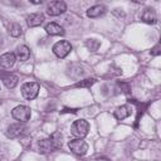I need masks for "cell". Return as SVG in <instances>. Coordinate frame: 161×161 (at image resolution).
I'll use <instances>...</instances> for the list:
<instances>
[{
	"label": "cell",
	"mask_w": 161,
	"mask_h": 161,
	"mask_svg": "<svg viewBox=\"0 0 161 161\" xmlns=\"http://www.w3.org/2000/svg\"><path fill=\"white\" fill-rule=\"evenodd\" d=\"M72 50V45L67 40H60V42H57L54 45H53V53L58 57V58H65Z\"/></svg>",
	"instance_id": "cell-5"
},
{
	"label": "cell",
	"mask_w": 161,
	"mask_h": 161,
	"mask_svg": "<svg viewBox=\"0 0 161 161\" xmlns=\"http://www.w3.org/2000/svg\"><path fill=\"white\" fill-rule=\"evenodd\" d=\"M0 104H1V101H0Z\"/></svg>",
	"instance_id": "cell-22"
},
{
	"label": "cell",
	"mask_w": 161,
	"mask_h": 161,
	"mask_svg": "<svg viewBox=\"0 0 161 161\" xmlns=\"http://www.w3.org/2000/svg\"><path fill=\"white\" fill-rule=\"evenodd\" d=\"M0 79L3 80L5 87L9 88V89H13L18 84V80H19L18 75H15L13 73H9V72H3V70H0Z\"/></svg>",
	"instance_id": "cell-8"
},
{
	"label": "cell",
	"mask_w": 161,
	"mask_h": 161,
	"mask_svg": "<svg viewBox=\"0 0 161 161\" xmlns=\"http://www.w3.org/2000/svg\"><path fill=\"white\" fill-rule=\"evenodd\" d=\"M106 13V8L103 5H93L87 10V16L89 18H98Z\"/></svg>",
	"instance_id": "cell-15"
},
{
	"label": "cell",
	"mask_w": 161,
	"mask_h": 161,
	"mask_svg": "<svg viewBox=\"0 0 161 161\" xmlns=\"http://www.w3.org/2000/svg\"><path fill=\"white\" fill-rule=\"evenodd\" d=\"M26 127L23 122H19V123H13L8 127L6 130V136L10 137V138H15V137H19L21 135H24Z\"/></svg>",
	"instance_id": "cell-7"
},
{
	"label": "cell",
	"mask_w": 161,
	"mask_h": 161,
	"mask_svg": "<svg viewBox=\"0 0 161 161\" xmlns=\"http://www.w3.org/2000/svg\"><path fill=\"white\" fill-rule=\"evenodd\" d=\"M62 138H63V136H62L60 132H54V133L50 136V140L53 141V143H54V146H55V150H58V148L62 147Z\"/></svg>",
	"instance_id": "cell-18"
},
{
	"label": "cell",
	"mask_w": 161,
	"mask_h": 161,
	"mask_svg": "<svg viewBox=\"0 0 161 161\" xmlns=\"http://www.w3.org/2000/svg\"><path fill=\"white\" fill-rule=\"evenodd\" d=\"M88 130H89V125L86 119H77L73 122L72 127H70V131H72V135L77 138H83L87 136L88 133Z\"/></svg>",
	"instance_id": "cell-1"
},
{
	"label": "cell",
	"mask_w": 161,
	"mask_h": 161,
	"mask_svg": "<svg viewBox=\"0 0 161 161\" xmlns=\"http://www.w3.org/2000/svg\"><path fill=\"white\" fill-rule=\"evenodd\" d=\"M43 21H44V15H43L42 13H34V14H30V15L26 18V24H28V26H30V28L39 26Z\"/></svg>",
	"instance_id": "cell-10"
},
{
	"label": "cell",
	"mask_w": 161,
	"mask_h": 161,
	"mask_svg": "<svg viewBox=\"0 0 161 161\" xmlns=\"http://www.w3.org/2000/svg\"><path fill=\"white\" fill-rule=\"evenodd\" d=\"M45 31L50 35H63L64 34V29L63 26H60L57 23H49L45 25Z\"/></svg>",
	"instance_id": "cell-14"
},
{
	"label": "cell",
	"mask_w": 161,
	"mask_h": 161,
	"mask_svg": "<svg viewBox=\"0 0 161 161\" xmlns=\"http://www.w3.org/2000/svg\"><path fill=\"white\" fill-rule=\"evenodd\" d=\"M38 148H39L40 153H49L55 150V146L50 138H44L38 142Z\"/></svg>",
	"instance_id": "cell-9"
},
{
	"label": "cell",
	"mask_w": 161,
	"mask_h": 161,
	"mask_svg": "<svg viewBox=\"0 0 161 161\" xmlns=\"http://www.w3.org/2000/svg\"><path fill=\"white\" fill-rule=\"evenodd\" d=\"M39 93V84L36 82H26L21 87V94L25 99H34Z\"/></svg>",
	"instance_id": "cell-3"
},
{
	"label": "cell",
	"mask_w": 161,
	"mask_h": 161,
	"mask_svg": "<svg viewBox=\"0 0 161 161\" xmlns=\"http://www.w3.org/2000/svg\"><path fill=\"white\" fill-rule=\"evenodd\" d=\"M9 34L14 38H18L21 35V26L18 23H11L9 25Z\"/></svg>",
	"instance_id": "cell-17"
},
{
	"label": "cell",
	"mask_w": 161,
	"mask_h": 161,
	"mask_svg": "<svg viewBox=\"0 0 161 161\" xmlns=\"http://www.w3.org/2000/svg\"><path fill=\"white\" fill-rule=\"evenodd\" d=\"M131 112H132V109L130 108V106L123 104V106L117 107L113 114H114V117H116L117 119H125V118H127V117L131 114Z\"/></svg>",
	"instance_id": "cell-13"
},
{
	"label": "cell",
	"mask_w": 161,
	"mask_h": 161,
	"mask_svg": "<svg viewBox=\"0 0 161 161\" xmlns=\"http://www.w3.org/2000/svg\"><path fill=\"white\" fill-rule=\"evenodd\" d=\"M141 19H142V21H145L147 24H155L157 21V16H156L155 10L153 9H150V8H147V9H145L142 11Z\"/></svg>",
	"instance_id": "cell-11"
},
{
	"label": "cell",
	"mask_w": 161,
	"mask_h": 161,
	"mask_svg": "<svg viewBox=\"0 0 161 161\" xmlns=\"http://www.w3.org/2000/svg\"><path fill=\"white\" fill-rule=\"evenodd\" d=\"M15 59H16V57L14 53H5L0 57V65L3 68H10L14 65Z\"/></svg>",
	"instance_id": "cell-12"
},
{
	"label": "cell",
	"mask_w": 161,
	"mask_h": 161,
	"mask_svg": "<svg viewBox=\"0 0 161 161\" xmlns=\"http://www.w3.org/2000/svg\"><path fill=\"white\" fill-rule=\"evenodd\" d=\"M86 45H87V48L91 49V50H97L98 47H99V42L96 40V39H88V40L86 42Z\"/></svg>",
	"instance_id": "cell-19"
},
{
	"label": "cell",
	"mask_w": 161,
	"mask_h": 161,
	"mask_svg": "<svg viewBox=\"0 0 161 161\" xmlns=\"http://www.w3.org/2000/svg\"><path fill=\"white\" fill-rule=\"evenodd\" d=\"M68 147L70 148V151L78 156H83L87 153L88 151V145L86 141H83L82 138H74V140H70L68 142Z\"/></svg>",
	"instance_id": "cell-2"
},
{
	"label": "cell",
	"mask_w": 161,
	"mask_h": 161,
	"mask_svg": "<svg viewBox=\"0 0 161 161\" xmlns=\"http://www.w3.org/2000/svg\"><path fill=\"white\" fill-rule=\"evenodd\" d=\"M30 114H31L30 108H29L28 106H23V104L16 106V107L11 111V116H13V118H15L16 121L23 122V123L26 122V121L30 118Z\"/></svg>",
	"instance_id": "cell-4"
},
{
	"label": "cell",
	"mask_w": 161,
	"mask_h": 161,
	"mask_svg": "<svg viewBox=\"0 0 161 161\" xmlns=\"http://www.w3.org/2000/svg\"><path fill=\"white\" fill-rule=\"evenodd\" d=\"M94 82H96V79H93V78L84 79V80H80V82L75 83V87H89V86H92Z\"/></svg>",
	"instance_id": "cell-20"
},
{
	"label": "cell",
	"mask_w": 161,
	"mask_h": 161,
	"mask_svg": "<svg viewBox=\"0 0 161 161\" xmlns=\"http://www.w3.org/2000/svg\"><path fill=\"white\" fill-rule=\"evenodd\" d=\"M15 57H18V59H20V60H28L29 59V57H30V49L26 47V45H20V47H18V49H16V54H15Z\"/></svg>",
	"instance_id": "cell-16"
},
{
	"label": "cell",
	"mask_w": 161,
	"mask_h": 161,
	"mask_svg": "<svg viewBox=\"0 0 161 161\" xmlns=\"http://www.w3.org/2000/svg\"><path fill=\"white\" fill-rule=\"evenodd\" d=\"M65 10H67V5L64 1H60V0L52 1L47 8V13L50 16H58V15L63 14Z\"/></svg>",
	"instance_id": "cell-6"
},
{
	"label": "cell",
	"mask_w": 161,
	"mask_h": 161,
	"mask_svg": "<svg viewBox=\"0 0 161 161\" xmlns=\"http://www.w3.org/2000/svg\"><path fill=\"white\" fill-rule=\"evenodd\" d=\"M151 54H152V55H158V54H160V45H156V47L151 50Z\"/></svg>",
	"instance_id": "cell-21"
}]
</instances>
